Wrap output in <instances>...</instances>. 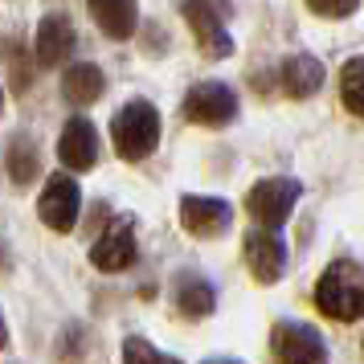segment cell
Returning a JSON list of instances; mask_svg holds the SVG:
<instances>
[{
	"label": "cell",
	"instance_id": "cell-3",
	"mask_svg": "<svg viewBox=\"0 0 364 364\" xmlns=\"http://www.w3.org/2000/svg\"><path fill=\"white\" fill-rule=\"evenodd\" d=\"M299 197H303V184L295 176H266L246 193V213L258 221V225H274L279 230L287 217L295 213Z\"/></svg>",
	"mask_w": 364,
	"mask_h": 364
},
{
	"label": "cell",
	"instance_id": "cell-9",
	"mask_svg": "<svg viewBox=\"0 0 364 364\" xmlns=\"http://www.w3.org/2000/svg\"><path fill=\"white\" fill-rule=\"evenodd\" d=\"M242 254H246L250 274L262 282V287H274V282L282 279V270H287V246H282V237L274 233V225L250 230Z\"/></svg>",
	"mask_w": 364,
	"mask_h": 364
},
{
	"label": "cell",
	"instance_id": "cell-15",
	"mask_svg": "<svg viewBox=\"0 0 364 364\" xmlns=\"http://www.w3.org/2000/svg\"><path fill=\"white\" fill-rule=\"evenodd\" d=\"M86 9L95 25L115 41H127L139 25V0H86Z\"/></svg>",
	"mask_w": 364,
	"mask_h": 364
},
{
	"label": "cell",
	"instance_id": "cell-21",
	"mask_svg": "<svg viewBox=\"0 0 364 364\" xmlns=\"http://www.w3.org/2000/svg\"><path fill=\"white\" fill-rule=\"evenodd\" d=\"M307 9H311L315 17L344 21V17H352V13L360 9V0H307Z\"/></svg>",
	"mask_w": 364,
	"mask_h": 364
},
{
	"label": "cell",
	"instance_id": "cell-20",
	"mask_svg": "<svg viewBox=\"0 0 364 364\" xmlns=\"http://www.w3.org/2000/svg\"><path fill=\"white\" fill-rule=\"evenodd\" d=\"M123 360H151V364H160V360H172V356L160 352V348H151L144 336H127V340H123Z\"/></svg>",
	"mask_w": 364,
	"mask_h": 364
},
{
	"label": "cell",
	"instance_id": "cell-12",
	"mask_svg": "<svg viewBox=\"0 0 364 364\" xmlns=\"http://www.w3.org/2000/svg\"><path fill=\"white\" fill-rule=\"evenodd\" d=\"M58 156H62V164L70 172H86V168H95L99 160V132H95V123L82 115L66 119V127L58 135Z\"/></svg>",
	"mask_w": 364,
	"mask_h": 364
},
{
	"label": "cell",
	"instance_id": "cell-10",
	"mask_svg": "<svg viewBox=\"0 0 364 364\" xmlns=\"http://www.w3.org/2000/svg\"><path fill=\"white\" fill-rule=\"evenodd\" d=\"M78 46V33H74V21L66 13H46L41 25L33 33V53H37V66L41 70H58L70 62V53Z\"/></svg>",
	"mask_w": 364,
	"mask_h": 364
},
{
	"label": "cell",
	"instance_id": "cell-5",
	"mask_svg": "<svg viewBox=\"0 0 364 364\" xmlns=\"http://www.w3.org/2000/svg\"><path fill=\"white\" fill-rule=\"evenodd\" d=\"M78 213H82V188H78V181L66 176V172L50 176L46 188H41V197H37V217L53 233H70L78 225Z\"/></svg>",
	"mask_w": 364,
	"mask_h": 364
},
{
	"label": "cell",
	"instance_id": "cell-14",
	"mask_svg": "<svg viewBox=\"0 0 364 364\" xmlns=\"http://www.w3.org/2000/svg\"><path fill=\"white\" fill-rule=\"evenodd\" d=\"M279 86H282V95H291V99H311L315 90L323 86L319 58H311V53H291L279 66Z\"/></svg>",
	"mask_w": 364,
	"mask_h": 364
},
{
	"label": "cell",
	"instance_id": "cell-17",
	"mask_svg": "<svg viewBox=\"0 0 364 364\" xmlns=\"http://www.w3.org/2000/svg\"><path fill=\"white\" fill-rule=\"evenodd\" d=\"M4 168H9L13 184H21V188L41 176V151H37V144L29 135H13V139H9V148H4Z\"/></svg>",
	"mask_w": 364,
	"mask_h": 364
},
{
	"label": "cell",
	"instance_id": "cell-7",
	"mask_svg": "<svg viewBox=\"0 0 364 364\" xmlns=\"http://www.w3.org/2000/svg\"><path fill=\"white\" fill-rule=\"evenodd\" d=\"M270 352L287 364H299V360H328V344L323 336L311 328V323H295V319H279L270 328Z\"/></svg>",
	"mask_w": 364,
	"mask_h": 364
},
{
	"label": "cell",
	"instance_id": "cell-1",
	"mask_svg": "<svg viewBox=\"0 0 364 364\" xmlns=\"http://www.w3.org/2000/svg\"><path fill=\"white\" fill-rule=\"evenodd\" d=\"M315 307L336 323L364 319V266L360 262H331L315 282Z\"/></svg>",
	"mask_w": 364,
	"mask_h": 364
},
{
	"label": "cell",
	"instance_id": "cell-4",
	"mask_svg": "<svg viewBox=\"0 0 364 364\" xmlns=\"http://www.w3.org/2000/svg\"><path fill=\"white\" fill-rule=\"evenodd\" d=\"M181 13L188 21V29L197 33L205 58H213V62L230 58L233 37L225 29V0H181Z\"/></svg>",
	"mask_w": 364,
	"mask_h": 364
},
{
	"label": "cell",
	"instance_id": "cell-2",
	"mask_svg": "<svg viewBox=\"0 0 364 364\" xmlns=\"http://www.w3.org/2000/svg\"><path fill=\"white\" fill-rule=\"evenodd\" d=\"M111 144H115L119 160H127V164L148 160L160 144V111L148 99L123 102V111L111 119Z\"/></svg>",
	"mask_w": 364,
	"mask_h": 364
},
{
	"label": "cell",
	"instance_id": "cell-11",
	"mask_svg": "<svg viewBox=\"0 0 364 364\" xmlns=\"http://www.w3.org/2000/svg\"><path fill=\"white\" fill-rule=\"evenodd\" d=\"M181 225L193 237H217L233 225V209L230 200L221 197H197V193H184L181 197Z\"/></svg>",
	"mask_w": 364,
	"mask_h": 364
},
{
	"label": "cell",
	"instance_id": "cell-19",
	"mask_svg": "<svg viewBox=\"0 0 364 364\" xmlns=\"http://www.w3.org/2000/svg\"><path fill=\"white\" fill-rule=\"evenodd\" d=\"M33 78V62H25V41L13 37L9 41V86H13V95H21L25 86Z\"/></svg>",
	"mask_w": 364,
	"mask_h": 364
},
{
	"label": "cell",
	"instance_id": "cell-6",
	"mask_svg": "<svg viewBox=\"0 0 364 364\" xmlns=\"http://www.w3.org/2000/svg\"><path fill=\"white\" fill-rule=\"evenodd\" d=\"M184 119L200 127H225L237 119V95L225 82H197L184 95Z\"/></svg>",
	"mask_w": 364,
	"mask_h": 364
},
{
	"label": "cell",
	"instance_id": "cell-18",
	"mask_svg": "<svg viewBox=\"0 0 364 364\" xmlns=\"http://www.w3.org/2000/svg\"><path fill=\"white\" fill-rule=\"evenodd\" d=\"M340 99L352 115L364 119V53L360 58H348L340 70Z\"/></svg>",
	"mask_w": 364,
	"mask_h": 364
},
{
	"label": "cell",
	"instance_id": "cell-16",
	"mask_svg": "<svg viewBox=\"0 0 364 364\" xmlns=\"http://www.w3.org/2000/svg\"><path fill=\"white\" fill-rule=\"evenodd\" d=\"M102 90H107V74L99 66H90V62H78V66H70L62 74V95H66L70 107H90V102L102 99Z\"/></svg>",
	"mask_w": 364,
	"mask_h": 364
},
{
	"label": "cell",
	"instance_id": "cell-13",
	"mask_svg": "<svg viewBox=\"0 0 364 364\" xmlns=\"http://www.w3.org/2000/svg\"><path fill=\"white\" fill-rule=\"evenodd\" d=\"M172 303L184 319H209L217 311V291L209 279H200L197 270H181L172 279Z\"/></svg>",
	"mask_w": 364,
	"mask_h": 364
},
{
	"label": "cell",
	"instance_id": "cell-8",
	"mask_svg": "<svg viewBox=\"0 0 364 364\" xmlns=\"http://www.w3.org/2000/svg\"><path fill=\"white\" fill-rule=\"evenodd\" d=\"M135 254H139V242H135V221L132 217H115L107 230L99 233V242L90 246V262L107 270V274H119V270H127L135 262Z\"/></svg>",
	"mask_w": 364,
	"mask_h": 364
}]
</instances>
